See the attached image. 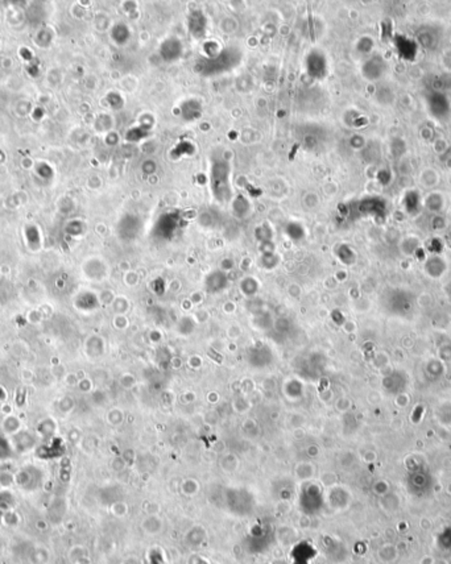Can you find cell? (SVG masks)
<instances>
[{
  "label": "cell",
  "instance_id": "cell-3",
  "mask_svg": "<svg viewBox=\"0 0 451 564\" xmlns=\"http://www.w3.org/2000/svg\"><path fill=\"white\" fill-rule=\"evenodd\" d=\"M11 456V446L8 443L6 438L0 437V459Z\"/></svg>",
  "mask_w": 451,
  "mask_h": 564
},
{
  "label": "cell",
  "instance_id": "cell-1",
  "mask_svg": "<svg viewBox=\"0 0 451 564\" xmlns=\"http://www.w3.org/2000/svg\"><path fill=\"white\" fill-rule=\"evenodd\" d=\"M227 163H214L213 167V187L214 192L219 193L222 189L228 187Z\"/></svg>",
  "mask_w": 451,
  "mask_h": 564
},
{
  "label": "cell",
  "instance_id": "cell-2",
  "mask_svg": "<svg viewBox=\"0 0 451 564\" xmlns=\"http://www.w3.org/2000/svg\"><path fill=\"white\" fill-rule=\"evenodd\" d=\"M205 27H206V20L203 18V15L201 12H196L190 18V29H192V32L198 36L199 33L203 32Z\"/></svg>",
  "mask_w": 451,
  "mask_h": 564
}]
</instances>
